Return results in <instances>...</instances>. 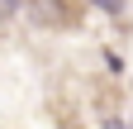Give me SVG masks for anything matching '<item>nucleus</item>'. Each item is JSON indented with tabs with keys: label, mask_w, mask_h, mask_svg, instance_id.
I'll use <instances>...</instances> for the list:
<instances>
[{
	"label": "nucleus",
	"mask_w": 133,
	"mask_h": 129,
	"mask_svg": "<svg viewBox=\"0 0 133 129\" xmlns=\"http://www.w3.org/2000/svg\"><path fill=\"white\" fill-rule=\"evenodd\" d=\"M95 10H105V14H114V19H119V14L128 10V0H90Z\"/></svg>",
	"instance_id": "f257e3e1"
},
{
	"label": "nucleus",
	"mask_w": 133,
	"mask_h": 129,
	"mask_svg": "<svg viewBox=\"0 0 133 129\" xmlns=\"http://www.w3.org/2000/svg\"><path fill=\"white\" fill-rule=\"evenodd\" d=\"M100 129H133V124H124L119 115H105V124H100Z\"/></svg>",
	"instance_id": "f03ea898"
}]
</instances>
